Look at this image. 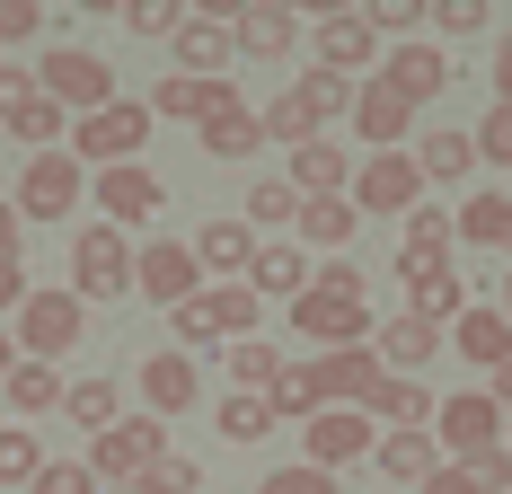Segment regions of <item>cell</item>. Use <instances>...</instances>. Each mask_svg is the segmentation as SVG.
Wrapping results in <instances>:
<instances>
[{
    "label": "cell",
    "instance_id": "cell-1",
    "mask_svg": "<svg viewBox=\"0 0 512 494\" xmlns=\"http://www.w3.org/2000/svg\"><path fill=\"white\" fill-rule=\"evenodd\" d=\"M292 327H301L318 353L371 345V327H380V318H371V283H362L345 256H336V265H318V274H309V292L292 300Z\"/></svg>",
    "mask_w": 512,
    "mask_h": 494
},
{
    "label": "cell",
    "instance_id": "cell-2",
    "mask_svg": "<svg viewBox=\"0 0 512 494\" xmlns=\"http://www.w3.org/2000/svg\"><path fill=\"white\" fill-rule=\"evenodd\" d=\"M256 309H265V300H256L248 283H204V292L186 300V309H168V327H177V353L248 345V336H256Z\"/></svg>",
    "mask_w": 512,
    "mask_h": 494
},
{
    "label": "cell",
    "instance_id": "cell-3",
    "mask_svg": "<svg viewBox=\"0 0 512 494\" xmlns=\"http://www.w3.org/2000/svg\"><path fill=\"white\" fill-rule=\"evenodd\" d=\"M80 327H89V300L71 283H27V300H18V353L27 362H62L80 345Z\"/></svg>",
    "mask_w": 512,
    "mask_h": 494
},
{
    "label": "cell",
    "instance_id": "cell-4",
    "mask_svg": "<svg viewBox=\"0 0 512 494\" xmlns=\"http://www.w3.org/2000/svg\"><path fill=\"white\" fill-rule=\"evenodd\" d=\"M142 142H151V106L142 98H115V106H98V115L71 124V159L80 168H133Z\"/></svg>",
    "mask_w": 512,
    "mask_h": 494
},
{
    "label": "cell",
    "instance_id": "cell-5",
    "mask_svg": "<svg viewBox=\"0 0 512 494\" xmlns=\"http://www.w3.org/2000/svg\"><path fill=\"white\" fill-rule=\"evenodd\" d=\"M36 89H45L71 124L80 115H98V106H115V71H106L89 45H45V62H36Z\"/></svg>",
    "mask_w": 512,
    "mask_h": 494
},
{
    "label": "cell",
    "instance_id": "cell-6",
    "mask_svg": "<svg viewBox=\"0 0 512 494\" xmlns=\"http://www.w3.org/2000/svg\"><path fill=\"white\" fill-rule=\"evenodd\" d=\"M18 221H62V212H80L89 203V168L71 159V150H36L27 168H18Z\"/></svg>",
    "mask_w": 512,
    "mask_h": 494
},
{
    "label": "cell",
    "instance_id": "cell-7",
    "mask_svg": "<svg viewBox=\"0 0 512 494\" xmlns=\"http://www.w3.org/2000/svg\"><path fill=\"white\" fill-rule=\"evenodd\" d=\"M433 442H442V459L451 468H468V459H486V450H504V406L486 389H460L433 406Z\"/></svg>",
    "mask_w": 512,
    "mask_h": 494
},
{
    "label": "cell",
    "instance_id": "cell-8",
    "mask_svg": "<svg viewBox=\"0 0 512 494\" xmlns=\"http://www.w3.org/2000/svg\"><path fill=\"white\" fill-rule=\"evenodd\" d=\"M71 292L80 300H124L133 292V239H124L115 221H89V230L71 239Z\"/></svg>",
    "mask_w": 512,
    "mask_h": 494
},
{
    "label": "cell",
    "instance_id": "cell-9",
    "mask_svg": "<svg viewBox=\"0 0 512 494\" xmlns=\"http://www.w3.org/2000/svg\"><path fill=\"white\" fill-rule=\"evenodd\" d=\"M159 459H168V424H159V415H124V424H106L98 442H89V477L133 486V477L159 468Z\"/></svg>",
    "mask_w": 512,
    "mask_h": 494
},
{
    "label": "cell",
    "instance_id": "cell-10",
    "mask_svg": "<svg viewBox=\"0 0 512 494\" xmlns=\"http://www.w3.org/2000/svg\"><path fill=\"white\" fill-rule=\"evenodd\" d=\"M133 292L159 300V309H186V300L204 292L195 247H186V239H142V247H133Z\"/></svg>",
    "mask_w": 512,
    "mask_h": 494
},
{
    "label": "cell",
    "instance_id": "cell-11",
    "mask_svg": "<svg viewBox=\"0 0 512 494\" xmlns=\"http://www.w3.org/2000/svg\"><path fill=\"white\" fill-rule=\"evenodd\" d=\"M371 450H380V424H371L362 406H318V415L301 424V459L327 468V477H336L345 459H371Z\"/></svg>",
    "mask_w": 512,
    "mask_h": 494
},
{
    "label": "cell",
    "instance_id": "cell-12",
    "mask_svg": "<svg viewBox=\"0 0 512 494\" xmlns=\"http://www.w3.org/2000/svg\"><path fill=\"white\" fill-rule=\"evenodd\" d=\"M415 203H424L415 150H371V159H354V212H398L407 221Z\"/></svg>",
    "mask_w": 512,
    "mask_h": 494
},
{
    "label": "cell",
    "instance_id": "cell-13",
    "mask_svg": "<svg viewBox=\"0 0 512 494\" xmlns=\"http://www.w3.org/2000/svg\"><path fill=\"white\" fill-rule=\"evenodd\" d=\"M89 203H98V221H115V230H142V221L168 212V186L133 159V168H98V177H89Z\"/></svg>",
    "mask_w": 512,
    "mask_h": 494
},
{
    "label": "cell",
    "instance_id": "cell-14",
    "mask_svg": "<svg viewBox=\"0 0 512 494\" xmlns=\"http://www.w3.org/2000/svg\"><path fill=\"white\" fill-rule=\"evenodd\" d=\"M230 45L248 62H292L301 53V9L292 0H239L230 9Z\"/></svg>",
    "mask_w": 512,
    "mask_h": 494
},
{
    "label": "cell",
    "instance_id": "cell-15",
    "mask_svg": "<svg viewBox=\"0 0 512 494\" xmlns=\"http://www.w3.org/2000/svg\"><path fill=\"white\" fill-rule=\"evenodd\" d=\"M177 45V71L186 80H230V0H212V9H186V27L168 36Z\"/></svg>",
    "mask_w": 512,
    "mask_h": 494
},
{
    "label": "cell",
    "instance_id": "cell-16",
    "mask_svg": "<svg viewBox=\"0 0 512 494\" xmlns=\"http://www.w3.org/2000/svg\"><path fill=\"white\" fill-rule=\"evenodd\" d=\"M380 380H389V371H380V353H371V345L309 353V389H318V406H371Z\"/></svg>",
    "mask_w": 512,
    "mask_h": 494
},
{
    "label": "cell",
    "instance_id": "cell-17",
    "mask_svg": "<svg viewBox=\"0 0 512 494\" xmlns=\"http://www.w3.org/2000/svg\"><path fill=\"white\" fill-rule=\"evenodd\" d=\"M309 45H318V71L362 80V71H371V53H380V36H371V18H362V9H318V18H309Z\"/></svg>",
    "mask_w": 512,
    "mask_h": 494
},
{
    "label": "cell",
    "instance_id": "cell-18",
    "mask_svg": "<svg viewBox=\"0 0 512 494\" xmlns=\"http://www.w3.org/2000/svg\"><path fill=\"white\" fill-rule=\"evenodd\" d=\"M345 124H354V142H371V150H407V133H415V106L398 98V89H389L380 71H371V80L354 89V115H345Z\"/></svg>",
    "mask_w": 512,
    "mask_h": 494
},
{
    "label": "cell",
    "instance_id": "cell-19",
    "mask_svg": "<svg viewBox=\"0 0 512 494\" xmlns=\"http://www.w3.org/2000/svg\"><path fill=\"white\" fill-rule=\"evenodd\" d=\"M142 106H151V124H195V133H204L221 106H239V89H230V80H186V71H168Z\"/></svg>",
    "mask_w": 512,
    "mask_h": 494
},
{
    "label": "cell",
    "instance_id": "cell-20",
    "mask_svg": "<svg viewBox=\"0 0 512 494\" xmlns=\"http://www.w3.org/2000/svg\"><path fill=\"white\" fill-rule=\"evenodd\" d=\"M195 265H204V283H248V265H256V230L248 221H239V212H221V221H204V230H195Z\"/></svg>",
    "mask_w": 512,
    "mask_h": 494
},
{
    "label": "cell",
    "instance_id": "cell-21",
    "mask_svg": "<svg viewBox=\"0 0 512 494\" xmlns=\"http://www.w3.org/2000/svg\"><path fill=\"white\" fill-rule=\"evenodd\" d=\"M133 389H142V406L168 424V415H186V406L204 397V371H195V353H151V362L133 371Z\"/></svg>",
    "mask_w": 512,
    "mask_h": 494
},
{
    "label": "cell",
    "instance_id": "cell-22",
    "mask_svg": "<svg viewBox=\"0 0 512 494\" xmlns=\"http://www.w3.org/2000/svg\"><path fill=\"white\" fill-rule=\"evenodd\" d=\"M442 345H451V336L424 327V318H380V327H371V353H380L389 380H424V362H433Z\"/></svg>",
    "mask_w": 512,
    "mask_h": 494
},
{
    "label": "cell",
    "instance_id": "cell-23",
    "mask_svg": "<svg viewBox=\"0 0 512 494\" xmlns=\"http://www.w3.org/2000/svg\"><path fill=\"white\" fill-rule=\"evenodd\" d=\"M380 80H389V89H398L407 106H424V98H442V89H451V53L415 36V45H398L389 62H380Z\"/></svg>",
    "mask_w": 512,
    "mask_h": 494
},
{
    "label": "cell",
    "instance_id": "cell-24",
    "mask_svg": "<svg viewBox=\"0 0 512 494\" xmlns=\"http://www.w3.org/2000/svg\"><path fill=\"white\" fill-rule=\"evenodd\" d=\"M451 353H460V362H477V371L495 380V371L512 362V318H504V309H477V300H468L460 327H451Z\"/></svg>",
    "mask_w": 512,
    "mask_h": 494
},
{
    "label": "cell",
    "instance_id": "cell-25",
    "mask_svg": "<svg viewBox=\"0 0 512 494\" xmlns=\"http://www.w3.org/2000/svg\"><path fill=\"white\" fill-rule=\"evenodd\" d=\"M62 389H71L62 362H27V353H18L9 380H0V406H9V424H18V415H62Z\"/></svg>",
    "mask_w": 512,
    "mask_h": 494
},
{
    "label": "cell",
    "instance_id": "cell-26",
    "mask_svg": "<svg viewBox=\"0 0 512 494\" xmlns=\"http://www.w3.org/2000/svg\"><path fill=\"white\" fill-rule=\"evenodd\" d=\"M292 195L301 203H318V195H354V159H345V142H301L292 150Z\"/></svg>",
    "mask_w": 512,
    "mask_h": 494
},
{
    "label": "cell",
    "instance_id": "cell-27",
    "mask_svg": "<svg viewBox=\"0 0 512 494\" xmlns=\"http://www.w3.org/2000/svg\"><path fill=\"white\" fill-rule=\"evenodd\" d=\"M451 247H460V221L433 212V203H415V212H407V239H398V274H433V265H451Z\"/></svg>",
    "mask_w": 512,
    "mask_h": 494
},
{
    "label": "cell",
    "instance_id": "cell-28",
    "mask_svg": "<svg viewBox=\"0 0 512 494\" xmlns=\"http://www.w3.org/2000/svg\"><path fill=\"white\" fill-rule=\"evenodd\" d=\"M407 283V318H424V327H460V309H468V283L451 274V265H433V274H398Z\"/></svg>",
    "mask_w": 512,
    "mask_h": 494
},
{
    "label": "cell",
    "instance_id": "cell-29",
    "mask_svg": "<svg viewBox=\"0 0 512 494\" xmlns=\"http://www.w3.org/2000/svg\"><path fill=\"white\" fill-rule=\"evenodd\" d=\"M433 406H442V397L424 389V380H380L362 415H371V424H389V433H433Z\"/></svg>",
    "mask_w": 512,
    "mask_h": 494
},
{
    "label": "cell",
    "instance_id": "cell-30",
    "mask_svg": "<svg viewBox=\"0 0 512 494\" xmlns=\"http://www.w3.org/2000/svg\"><path fill=\"white\" fill-rule=\"evenodd\" d=\"M248 292H256V300H274V292L301 300V292H309V256H301V239H265V247H256Z\"/></svg>",
    "mask_w": 512,
    "mask_h": 494
},
{
    "label": "cell",
    "instance_id": "cell-31",
    "mask_svg": "<svg viewBox=\"0 0 512 494\" xmlns=\"http://www.w3.org/2000/svg\"><path fill=\"white\" fill-rule=\"evenodd\" d=\"M354 89H362V80H345V71H318V62L292 80V98H301V115L318 124V133H327L336 115H354Z\"/></svg>",
    "mask_w": 512,
    "mask_h": 494
},
{
    "label": "cell",
    "instance_id": "cell-32",
    "mask_svg": "<svg viewBox=\"0 0 512 494\" xmlns=\"http://www.w3.org/2000/svg\"><path fill=\"white\" fill-rule=\"evenodd\" d=\"M415 168H424V186H460L468 168H477V133H451V124L424 133L415 142Z\"/></svg>",
    "mask_w": 512,
    "mask_h": 494
},
{
    "label": "cell",
    "instance_id": "cell-33",
    "mask_svg": "<svg viewBox=\"0 0 512 494\" xmlns=\"http://www.w3.org/2000/svg\"><path fill=\"white\" fill-rule=\"evenodd\" d=\"M371 459H380V477L424 486V477L442 468V442H433V433H380V450H371Z\"/></svg>",
    "mask_w": 512,
    "mask_h": 494
},
{
    "label": "cell",
    "instance_id": "cell-34",
    "mask_svg": "<svg viewBox=\"0 0 512 494\" xmlns=\"http://www.w3.org/2000/svg\"><path fill=\"white\" fill-rule=\"evenodd\" d=\"M0 133H18V142H27V159H36V150H71V115H62V106H53L45 89H36V98L18 106V115H9Z\"/></svg>",
    "mask_w": 512,
    "mask_h": 494
},
{
    "label": "cell",
    "instance_id": "cell-35",
    "mask_svg": "<svg viewBox=\"0 0 512 494\" xmlns=\"http://www.w3.org/2000/svg\"><path fill=\"white\" fill-rule=\"evenodd\" d=\"M354 221H362L354 195H318V203H301L292 239H301V247H345V239H354Z\"/></svg>",
    "mask_w": 512,
    "mask_h": 494
},
{
    "label": "cell",
    "instance_id": "cell-36",
    "mask_svg": "<svg viewBox=\"0 0 512 494\" xmlns=\"http://www.w3.org/2000/svg\"><path fill=\"white\" fill-rule=\"evenodd\" d=\"M62 415L89 424V442H98L106 424H124V389H115V380H71V389H62Z\"/></svg>",
    "mask_w": 512,
    "mask_h": 494
},
{
    "label": "cell",
    "instance_id": "cell-37",
    "mask_svg": "<svg viewBox=\"0 0 512 494\" xmlns=\"http://www.w3.org/2000/svg\"><path fill=\"white\" fill-rule=\"evenodd\" d=\"M204 150H212V159H256V150H265V124H256V106H221V115L204 124Z\"/></svg>",
    "mask_w": 512,
    "mask_h": 494
},
{
    "label": "cell",
    "instance_id": "cell-38",
    "mask_svg": "<svg viewBox=\"0 0 512 494\" xmlns=\"http://www.w3.org/2000/svg\"><path fill=\"white\" fill-rule=\"evenodd\" d=\"M451 221H460L468 247H512V195H468Z\"/></svg>",
    "mask_w": 512,
    "mask_h": 494
},
{
    "label": "cell",
    "instance_id": "cell-39",
    "mask_svg": "<svg viewBox=\"0 0 512 494\" xmlns=\"http://www.w3.org/2000/svg\"><path fill=\"white\" fill-rule=\"evenodd\" d=\"M239 221H248V230H292V221H301V195H292V177H256L248 203H239Z\"/></svg>",
    "mask_w": 512,
    "mask_h": 494
},
{
    "label": "cell",
    "instance_id": "cell-40",
    "mask_svg": "<svg viewBox=\"0 0 512 494\" xmlns=\"http://www.w3.org/2000/svg\"><path fill=\"white\" fill-rule=\"evenodd\" d=\"M221 362H230V389H248V397H274V380H283V353L265 345V336H248V345H230Z\"/></svg>",
    "mask_w": 512,
    "mask_h": 494
},
{
    "label": "cell",
    "instance_id": "cell-41",
    "mask_svg": "<svg viewBox=\"0 0 512 494\" xmlns=\"http://www.w3.org/2000/svg\"><path fill=\"white\" fill-rule=\"evenodd\" d=\"M212 424H221V442H265V433H274V397H248V389H230Z\"/></svg>",
    "mask_w": 512,
    "mask_h": 494
},
{
    "label": "cell",
    "instance_id": "cell-42",
    "mask_svg": "<svg viewBox=\"0 0 512 494\" xmlns=\"http://www.w3.org/2000/svg\"><path fill=\"white\" fill-rule=\"evenodd\" d=\"M36 468H45V450L27 424H0V486H36Z\"/></svg>",
    "mask_w": 512,
    "mask_h": 494
},
{
    "label": "cell",
    "instance_id": "cell-43",
    "mask_svg": "<svg viewBox=\"0 0 512 494\" xmlns=\"http://www.w3.org/2000/svg\"><path fill=\"white\" fill-rule=\"evenodd\" d=\"M124 27H133L142 45H168V36L186 27V0H124Z\"/></svg>",
    "mask_w": 512,
    "mask_h": 494
},
{
    "label": "cell",
    "instance_id": "cell-44",
    "mask_svg": "<svg viewBox=\"0 0 512 494\" xmlns=\"http://www.w3.org/2000/svg\"><path fill=\"white\" fill-rule=\"evenodd\" d=\"M318 415V389H309V362H283L274 380V424H309Z\"/></svg>",
    "mask_w": 512,
    "mask_h": 494
},
{
    "label": "cell",
    "instance_id": "cell-45",
    "mask_svg": "<svg viewBox=\"0 0 512 494\" xmlns=\"http://www.w3.org/2000/svg\"><path fill=\"white\" fill-rule=\"evenodd\" d=\"M124 494H204V468L168 450V459H159V468H142V477H133V486H124Z\"/></svg>",
    "mask_w": 512,
    "mask_h": 494
},
{
    "label": "cell",
    "instance_id": "cell-46",
    "mask_svg": "<svg viewBox=\"0 0 512 494\" xmlns=\"http://www.w3.org/2000/svg\"><path fill=\"white\" fill-rule=\"evenodd\" d=\"M256 124H265V142H283V150H301V142H318V124H309V115H301V98H292V89H283V98L265 106V115H256Z\"/></svg>",
    "mask_w": 512,
    "mask_h": 494
},
{
    "label": "cell",
    "instance_id": "cell-47",
    "mask_svg": "<svg viewBox=\"0 0 512 494\" xmlns=\"http://www.w3.org/2000/svg\"><path fill=\"white\" fill-rule=\"evenodd\" d=\"M424 27H442V36H486V0H424Z\"/></svg>",
    "mask_w": 512,
    "mask_h": 494
},
{
    "label": "cell",
    "instance_id": "cell-48",
    "mask_svg": "<svg viewBox=\"0 0 512 494\" xmlns=\"http://www.w3.org/2000/svg\"><path fill=\"white\" fill-rule=\"evenodd\" d=\"M362 18H371V36H398V45H415V27H424V0H371Z\"/></svg>",
    "mask_w": 512,
    "mask_h": 494
},
{
    "label": "cell",
    "instance_id": "cell-49",
    "mask_svg": "<svg viewBox=\"0 0 512 494\" xmlns=\"http://www.w3.org/2000/svg\"><path fill=\"white\" fill-rule=\"evenodd\" d=\"M27 494H98V477H89V459H45Z\"/></svg>",
    "mask_w": 512,
    "mask_h": 494
},
{
    "label": "cell",
    "instance_id": "cell-50",
    "mask_svg": "<svg viewBox=\"0 0 512 494\" xmlns=\"http://www.w3.org/2000/svg\"><path fill=\"white\" fill-rule=\"evenodd\" d=\"M45 0H0V45H27V36H45Z\"/></svg>",
    "mask_w": 512,
    "mask_h": 494
},
{
    "label": "cell",
    "instance_id": "cell-51",
    "mask_svg": "<svg viewBox=\"0 0 512 494\" xmlns=\"http://www.w3.org/2000/svg\"><path fill=\"white\" fill-rule=\"evenodd\" d=\"M256 494H336V477H327V468H309V459H292V468H274Z\"/></svg>",
    "mask_w": 512,
    "mask_h": 494
},
{
    "label": "cell",
    "instance_id": "cell-52",
    "mask_svg": "<svg viewBox=\"0 0 512 494\" xmlns=\"http://www.w3.org/2000/svg\"><path fill=\"white\" fill-rule=\"evenodd\" d=\"M477 159L512 168V106H486V124H477Z\"/></svg>",
    "mask_w": 512,
    "mask_h": 494
},
{
    "label": "cell",
    "instance_id": "cell-53",
    "mask_svg": "<svg viewBox=\"0 0 512 494\" xmlns=\"http://www.w3.org/2000/svg\"><path fill=\"white\" fill-rule=\"evenodd\" d=\"M27 98H36V71H18V62L0 53V124H9V115H18Z\"/></svg>",
    "mask_w": 512,
    "mask_h": 494
},
{
    "label": "cell",
    "instance_id": "cell-54",
    "mask_svg": "<svg viewBox=\"0 0 512 494\" xmlns=\"http://www.w3.org/2000/svg\"><path fill=\"white\" fill-rule=\"evenodd\" d=\"M468 477H477V494H504V486H512V450H486V459H468Z\"/></svg>",
    "mask_w": 512,
    "mask_h": 494
},
{
    "label": "cell",
    "instance_id": "cell-55",
    "mask_svg": "<svg viewBox=\"0 0 512 494\" xmlns=\"http://www.w3.org/2000/svg\"><path fill=\"white\" fill-rule=\"evenodd\" d=\"M415 494H477V477H468V468H451V459H442V468H433V477H424V486Z\"/></svg>",
    "mask_w": 512,
    "mask_h": 494
},
{
    "label": "cell",
    "instance_id": "cell-56",
    "mask_svg": "<svg viewBox=\"0 0 512 494\" xmlns=\"http://www.w3.org/2000/svg\"><path fill=\"white\" fill-rule=\"evenodd\" d=\"M486 71H495V106H512V36H495V62Z\"/></svg>",
    "mask_w": 512,
    "mask_h": 494
},
{
    "label": "cell",
    "instance_id": "cell-57",
    "mask_svg": "<svg viewBox=\"0 0 512 494\" xmlns=\"http://www.w3.org/2000/svg\"><path fill=\"white\" fill-rule=\"evenodd\" d=\"M18 230H27V221H18V203H0V265H18Z\"/></svg>",
    "mask_w": 512,
    "mask_h": 494
},
{
    "label": "cell",
    "instance_id": "cell-58",
    "mask_svg": "<svg viewBox=\"0 0 512 494\" xmlns=\"http://www.w3.org/2000/svg\"><path fill=\"white\" fill-rule=\"evenodd\" d=\"M27 300V265H0V309H18Z\"/></svg>",
    "mask_w": 512,
    "mask_h": 494
},
{
    "label": "cell",
    "instance_id": "cell-59",
    "mask_svg": "<svg viewBox=\"0 0 512 494\" xmlns=\"http://www.w3.org/2000/svg\"><path fill=\"white\" fill-rule=\"evenodd\" d=\"M486 397L504 406V433H512V362H504V371H495V389H486Z\"/></svg>",
    "mask_w": 512,
    "mask_h": 494
},
{
    "label": "cell",
    "instance_id": "cell-60",
    "mask_svg": "<svg viewBox=\"0 0 512 494\" xmlns=\"http://www.w3.org/2000/svg\"><path fill=\"white\" fill-rule=\"evenodd\" d=\"M9 362H18V336H9V327H0V380H9Z\"/></svg>",
    "mask_w": 512,
    "mask_h": 494
},
{
    "label": "cell",
    "instance_id": "cell-61",
    "mask_svg": "<svg viewBox=\"0 0 512 494\" xmlns=\"http://www.w3.org/2000/svg\"><path fill=\"white\" fill-rule=\"evenodd\" d=\"M495 309H504V318H512V274H504V300H495Z\"/></svg>",
    "mask_w": 512,
    "mask_h": 494
},
{
    "label": "cell",
    "instance_id": "cell-62",
    "mask_svg": "<svg viewBox=\"0 0 512 494\" xmlns=\"http://www.w3.org/2000/svg\"><path fill=\"white\" fill-rule=\"evenodd\" d=\"M0 424H9V406H0Z\"/></svg>",
    "mask_w": 512,
    "mask_h": 494
}]
</instances>
